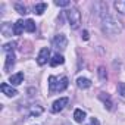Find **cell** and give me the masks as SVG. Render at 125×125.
I'll list each match as a JSON object with an SVG mask.
<instances>
[{"label":"cell","instance_id":"obj_2","mask_svg":"<svg viewBox=\"0 0 125 125\" xmlns=\"http://www.w3.org/2000/svg\"><path fill=\"white\" fill-rule=\"evenodd\" d=\"M66 18H68V22L71 25L72 30H77L81 24V12L77 9V8H71L66 10Z\"/></svg>","mask_w":125,"mask_h":125},{"label":"cell","instance_id":"obj_7","mask_svg":"<svg viewBox=\"0 0 125 125\" xmlns=\"http://www.w3.org/2000/svg\"><path fill=\"white\" fill-rule=\"evenodd\" d=\"M9 83L10 85H19L24 83V72H18V74H13L9 77Z\"/></svg>","mask_w":125,"mask_h":125},{"label":"cell","instance_id":"obj_17","mask_svg":"<svg viewBox=\"0 0 125 125\" xmlns=\"http://www.w3.org/2000/svg\"><path fill=\"white\" fill-rule=\"evenodd\" d=\"M41 113H43V107H41L40 104H34V106L30 107V115H31V116H38V115H41Z\"/></svg>","mask_w":125,"mask_h":125},{"label":"cell","instance_id":"obj_22","mask_svg":"<svg viewBox=\"0 0 125 125\" xmlns=\"http://www.w3.org/2000/svg\"><path fill=\"white\" fill-rule=\"evenodd\" d=\"M13 8H15V10H16L18 13H21V15H25V13H27V8H25L24 5H21V3H15Z\"/></svg>","mask_w":125,"mask_h":125},{"label":"cell","instance_id":"obj_1","mask_svg":"<svg viewBox=\"0 0 125 125\" xmlns=\"http://www.w3.org/2000/svg\"><path fill=\"white\" fill-rule=\"evenodd\" d=\"M102 30L107 35H118V34L122 32L124 27H122V22L119 19L106 13V15L102 16Z\"/></svg>","mask_w":125,"mask_h":125},{"label":"cell","instance_id":"obj_11","mask_svg":"<svg viewBox=\"0 0 125 125\" xmlns=\"http://www.w3.org/2000/svg\"><path fill=\"white\" fill-rule=\"evenodd\" d=\"M57 85H59V80H57L56 77L50 75V77H49V90H50V93L57 91Z\"/></svg>","mask_w":125,"mask_h":125},{"label":"cell","instance_id":"obj_16","mask_svg":"<svg viewBox=\"0 0 125 125\" xmlns=\"http://www.w3.org/2000/svg\"><path fill=\"white\" fill-rule=\"evenodd\" d=\"M13 65H15V56H13V53H10V54H8V57H6L5 71H9V69H10Z\"/></svg>","mask_w":125,"mask_h":125},{"label":"cell","instance_id":"obj_21","mask_svg":"<svg viewBox=\"0 0 125 125\" xmlns=\"http://www.w3.org/2000/svg\"><path fill=\"white\" fill-rule=\"evenodd\" d=\"M97 74H99V78H100V81H106V80H107V72H106L104 66H99V71H97Z\"/></svg>","mask_w":125,"mask_h":125},{"label":"cell","instance_id":"obj_26","mask_svg":"<svg viewBox=\"0 0 125 125\" xmlns=\"http://www.w3.org/2000/svg\"><path fill=\"white\" fill-rule=\"evenodd\" d=\"M88 125H100V122H99V119L97 118H91V121H90V124Z\"/></svg>","mask_w":125,"mask_h":125},{"label":"cell","instance_id":"obj_3","mask_svg":"<svg viewBox=\"0 0 125 125\" xmlns=\"http://www.w3.org/2000/svg\"><path fill=\"white\" fill-rule=\"evenodd\" d=\"M52 44H53V47L57 49V50H65L66 46H68V38H66L65 34H57V35H54V38L52 40Z\"/></svg>","mask_w":125,"mask_h":125},{"label":"cell","instance_id":"obj_15","mask_svg":"<svg viewBox=\"0 0 125 125\" xmlns=\"http://www.w3.org/2000/svg\"><path fill=\"white\" fill-rule=\"evenodd\" d=\"M113 8L121 15H125V0H116V2H113Z\"/></svg>","mask_w":125,"mask_h":125},{"label":"cell","instance_id":"obj_18","mask_svg":"<svg viewBox=\"0 0 125 125\" xmlns=\"http://www.w3.org/2000/svg\"><path fill=\"white\" fill-rule=\"evenodd\" d=\"M68 84H69V80L66 77H62L60 81H59V85H57V91H63L68 87Z\"/></svg>","mask_w":125,"mask_h":125},{"label":"cell","instance_id":"obj_6","mask_svg":"<svg viewBox=\"0 0 125 125\" xmlns=\"http://www.w3.org/2000/svg\"><path fill=\"white\" fill-rule=\"evenodd\" d=\"M0 90H2V93L6 94L8 97H15L18 94V91L12 85H9V84H2V85H0Z\"/></svg>","mask_w":125,"mask_h":125},{"label":"cell","instance_id":"obj_8","mask_svg":"<svg viewBox=\"0 0 125 125\" xmlns=\"http://www.w3.org/2000/svg\"><path fill=\"white\" fill-rule=\"evenodd\" d=\"M77 87L81 88V90H87V88L91 87V81H90L88 78L80 77V78H77Z\"/></svg>","mask_w":125,"mask_h":125},{"label":"cell","instance_id":"obj_9","mask_svg":"<svg viewBox=\"0 0 125 125\" xmlns=\"http://www.w3.org/2000/svg\"><path fill=\"white\" fill-rule=\"evenodd\" d=\"M24 30H25V22L22 19H19V21H16L13 24V34L15 35H21Z\"/></svg>","mask_w":125,"mask_h":125},{"label":"cell","instance_id":"obj_23","mask_svg":"<svg viewBox=\"0 0 125 125\" xmlns=\"http://www.w3.org/2000/svg\"><path fill=\"white\" fill-rule=\"evenodd\" d=\"M13 47H15L13 43H6V44L3 46V52H6L8 54H10V53H13Z\"/></svg>","mask_w":125,"mask_h":125},{"label":"cell","instance_id":"obj_19","mask_svg":"<svg viewBox=\"0 0 125 125\" xmlns=\"http://www.w3.org/2000/svg\"><path fill=\"white\" fill-rule=\"evenodd\" d=\"M47 9V5L46 3H38V5H35L34 6V13L35 15H43V12Z\"/></svg>","mask_w":125,"mask_h":125},{"label":"cell","instance_id":"obj_25","mask_svg":"<svg viewBox=\"0 0 125 125\" xmlns=\"http://www.w3.org/2000/svg\"><path fill=\"white\" fill-rule=\"evenodd\" d=\"M118 94L125 97V83H119L118 84Z\"/></svg>","mask_w":125,"mask_h":125},{"label":"cell","instance_id":"obj_12","mask_svg":"<svg viewBox=\"0 0 125 125\" xmlns=\"http://www.w3.org/2000/svg\"><path fill=\"white\" fill-rule=\"evenodd\" d=\"M74 119H75V122L83 124L84 119H85V112H84L83 109H75V110H74Z\"/></svg>","mask_w":125,"mask_h":125},{"label":"cell","instance_id":"obj_5","mask_svg":"<svg viewBox=\"0 0 125 125\" xmlns=\"http://www.w3.org/2000/svg\"><path fill=\"white\" fill-rule=\"evenodd\" d=\"M47 62H50V49L49 47H43L40 52H38V56H37V63L40 66L46 65Z\"/></svg>","mask_w":125,"mask_h":125},{"label":"cell","instance_id":"obj_10","mask_svg":"<svg viewBox=\"0 0 125 125\" xmlns=\"http://www.w3.org/2000/svg\"><path fill=\"white\" fill-rule=\"evenodd\" d=\"M63 62H65V57L62 56V54H59V53H56V54L50 59L49 63H50V66H57V65H62Z\"/></svg>","mask_w":125,"mask_h":125},{"label":"cell","instance_id":"obj_27","mask_svg":"<svg viewBox=\"0 0 125 125\" xmlns=\"http://www.w3.org/2000/svg\"><path fill=\"white\" fill-rule=\"evenodd\" d=\"M83 38H84V40H88V38H90V35H88V31H85V30L83 31Z\"/></svg>","mask_w":125,"mask_h":125},{"label":"cell","instance_id":"obj_14","mask_svg":"<svg viewBox=\"0 0 125 125\" xmlns=\"http://www.w3.org/2000/svg\"><path fill=\"white\" fill-rule=\"evenodd\" d=\"M99 99L104 103V106H106V109H107V110H110V109H112V100H110V97H109L106 93H100V94H99Z\"/></svg>","mask_w":125,"mask_h":125},{"label":"cell","instance_id":"obj_4","mask_svg":"<svg viewBox=\"0 0 125 125\" xmlns=\"http://www.w3.org/2000/svg\"><path fill=\"white\" fill-rule=\"evenodd\" d=\"M68 103H69V99H68V97H60V99H57L56 102H53V104H52V107H50L52 113H59V112H62V110L68 106Z\"/></svg>","mask_w":125,"mask_h":125},{"label":"cell","instance_id":"obj_20","mask_svg":"<svg viewBox=\"0 0 125 125\" xmlns=\"http://www.w3.org/2000/svg\"><path fill=\"white\" fill-rule=\"evenodd\" d=\"M25 31L27 32H34L35 31V22L32 19H27L25 21Z\"/></svg>","mask_w":125,"mask_h":125},{"label":"cell","instance_id":"obj_13","mask_svg":"<svg viewBox=\"0 0 125 125\" xmlns=\"http://www.w3.org/2000/svg\"><path fill=\"white\" fill-rule=\"evenodd\" d=\"M12 32H13V27H12V24L5 22V24L2 25V34H3L5 37H10Z\"/></svg>","mask_w":125,"mask_h":125},{"label":"cell","instance_id":"obj_24","mask_svg":"<svg viewBox=\"0 0 125 125\" xmlns=\"http://www.w3.org/2000/svg\"><path fill=\"white\" fill-rule=\"evenodd\" d=\"M54 5H56V6H59V8H66V6H69L71 3L68 2V0H56Z\"/></svg>","mask_w":125,"mask_h":125}]
</instances>
